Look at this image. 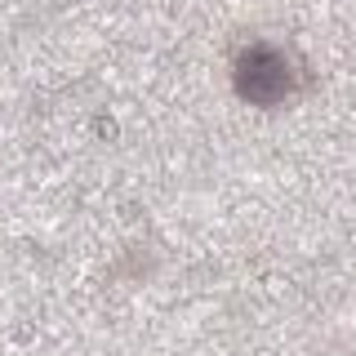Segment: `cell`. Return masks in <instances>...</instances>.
I'll list each match as a JSON object with an SVG mask.
<instances>
[{
  "label": "cell",
  "instance_id": "1",
  "mask_svg": "<svg viewBox=\"0 0 356 356\" xmlns=\"http://www.w3.org/2000/svg\"><path fill=\"white\" fill-rule=\"evenodd\" d=\"M236 89H241V98H250L259 107L285 103L294 94V67L272 44H250L236 58Z\"/></svg>",
  "mask_w": 356,
  "mask_h": 356
}]
</instances>
